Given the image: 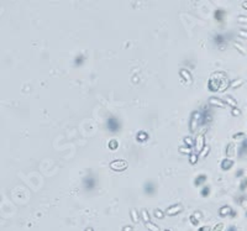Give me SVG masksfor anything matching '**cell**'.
Listing matches in <instances>:
<instances>
[{"instance_id":"cell-38","label":"cell","mask_w":247,"mask_h":231,"mask_svg":"<svg viewBox=\"0 0 247 231\" xmlns=\"http://www.w3.org/2000/svg\"><path fill=\"white\" fill-rule=\"evenodd\" d=\"M189 219H190V222H192L194 226H198V225H199V221H200V220H199V219H197L194 215H190V218H189Z\"/></svg>"},{"instance_id":"cell-7","label":"cell","mask_w":247,"mask_h":231,"mask_svg":"<svg viewBox=\"0 0 247 231\" xmlns=\"http://www.w3.org/2000/svg\"><path fill=\"white\" fill-rule=\"evenodd\" d=\"M212 40H214V43L218 46L220 50H225L226 48V37H225V35L216 34V35H214Z\"/></svg>"},{"instance_id":"cell-20","label":"cell","mask_w":247,"mask_h":231,"mask_svg":"<svg viewBox=\"0 0 247 231\" xmlns=\"http://www.w3.org/2000/svg\"><path fill=\"white\" fill-rule=\"evenodd\" d=\"M130 218H131V221L134 224H137L140 221V216H138V213L136 209H131L130 210Z\"/></svg>"},{"instance_id":"cell-8","label":"cell","mask_w":247,"mask_h":231,"mask_svg":"<svg viewBox=\"0 0 247 231\" xmlns=\"http://www.w3.org/2000/svg\"><path fill=\"white\" fill-rule=\"evenodd\" d=\"M194 147H195L197 152H200V151L205 147V135H204V134H199V135L195 137Z\"/></svg>"},{"instance_id":"cell-11","label":"cell","mask_w":247,"mask_h":231,"mask_svg":"<svg viewBox=\"0 0 247 231\" xmlns=\"http://www.w3.org/2000/svg\"><path fill=\"white\" fill-rule=\"evenodd\" d=\"M179 76L183 78V80H185L187 83H192L193 82V77H192L190 72L187 71V69H180L179 71Z\"/></svg>"},{"instance_id":"cell-44","label":"cell","mask_w":247,"mask_h":231,"mask_svg":"<svg viewBox=\"0 0 247 231\" xmlns=\"http://www.w3.org/2000/svg\"><path fill=\"white\" fill-rule=\"evenodd\" d=\"M241 176H243V170H238L236 172V177H241Z\"/></svg>"},{"instance_id":"cell-23","label":"cell","mask_w":247,"mask_h":231,"mask_svg":"<svg viewBox=\"0 0 247 231\" xmlns=\"http://www.w3.org/2000/svg\"><path fill=\"white\" fill-rule=\"evenodd\" d=\"M108 147H109V150H111V151H116V150L119 148V141H117L116 139H111V140L109 141V143H108Z\"/></svg>"},{"instance_id":"cell-21","label":"cell","mask_w":247,"mask_h":231,"mask_svg":"<svg viewBox=\"0 0 247 231\" xmlns=\"http://www.w3.org/2000/svg\"><path fill=\"white\" fill-rule=\"evenodd\" d=\"M85 62V56L84 54H78L76 58H74V65H77V67H80L82 64H84Z\"/></svg>"},{"instance_id":"cell-15","label":"cell","mask_w":247,"mask_h":231,"mask_svg":"<svg viewBox=\"0 0 247 231\" xmlns=\"http://www.w3.org/2000/svg\"><path fill=\"white\" fill-rule=\"evenodd\" d=\"M206 179H208L206 174H198L195 177V179H194V185L195 187H200V185H203L206 182Z\"/></svg>"},{"instance_id":"cell-4","label":"cell","mask_w":247,"mask_h":231,"mask_svg":"<svg viewBox=\"0 0 247 231\" xmlns=\"http://www.w3.org/2000/svg\"><path fill=\"white\" fill-rule=\"evenodd\" d=\"M83 185H84V188H85L87 190L94 189L95 185H97V179H95V177L91 176V174H88L87 177H84V179H83Z\"/></svg>"},{"instance_id":"cell-47","label":"cell","mask_w":247,"mask_h":231,"mask_svg":"<svg viewBox=\"0 0 247 231\" xmlns=\"http://www.w3.org/2000/svg\"><path fill=\"white\" fill-rule=\"evenodd\" d=\"M85 231H94V230H93L91 227H87V229H85Z\"/></svg>"},{"instance_id":"cell-35","label":"cell","mask_w":247,"mask_h":231,"mask_svg":"<svg viewBox=\"0 0 247 231\" xmlns=\"http://www.w3.org/2000/svg\"><path fill=\"white\" fill-rule=\"evenodd\" d=\"M234 46H235V48H237V50H238V52H241V53H246L245 47H243V46H241L238 42H235V43H234Z\"/></svg>"},{"instance_id":"cell-10","label":"cell","mask_w":247,"mask_h":231,"mask_svg":"<svg viewBox=\"0 0 247 231\" xmlns=\"http://www.w3.org/2000/svg\"><path fill=\"white\" fill-rule=\"evenodd\" d=\"M234 164H235L234 159H230V158H224V159L221 161V163H220V167H221V170H223V171H230V170L234 167Z\"/></svg>"},{"instance_id":"cell-14","label":"cell","mask_w":247,"mask_h":231,"mask_svg":"<svg viewBox=\"0 0 247 231\" xmlns=\"http://www.w3.org/2000/svg\"><path fill=\"white\" fill-rule=\"evenodd\" d=\"M221 82V80H220ZM220 82H218V80H214V79H209V82H208V89L210 90V91H219V84H220Z\"/></svg>"},{"instance_id":"cell-25","label":"cell","mask_w":247,"mask_h":231,"mask_svg":"<svg viewBox=\"0 0 247 231\" xmlns=\"http://www.w3.org/2000/svg\"><path fill=\"white\" fill-rule=\"evenodd\" d=\"M141 216H142V220H143L145 224H147V222L151 221V216H149V214H148V211H147L146 209H142V211H141Z\"/></svg>"},{"instance_id":"cell-43","label":"cell","mask_w":247,"mask_h":231,"mask_svg":"<svg viewBox=\"0 0 247 231\" xmlns=\"http://www.w3.org/2000/svg\"><path fill=\"white\" fill-rule=\"evenodd\" d=\"M225 231H237V227L236 226H234V225H231V226H229Z\"/></svg>"},{"instance_id":"cell-13","label":"cell","mask_w":247,"mask_h":231,"mask_svg":"<svg viewBox=\"0 0 247 231\" xmlns=\"http://www.w3.org/2000/svg\"><path fill=\"white\" fill-rule=\"evenodd\" d=\"M232 211H234V210L231 209V207H229V205H224V207L220 208V210H219V215H220L221 218L231 216V213H232Z\"/></svg>"},{"instance_id":"cell-19","label":"cell","mask_w":247,"mask_h":231,"mask_svg":"<svg viewBox=\"0 0 247 231\" xmlns=\"http://www.w3.org/2000/svg\"><path fill=\"white\" fill-rule=\"evenodd\" d=\"M136 139L138 142H143V141H147L148 140V134L146 131H138L137 135H136Z\"/></svg>"},{"instance_id":"cell-17","label":"cell","mask_w":247,"mask_h":231,"mask_svg":"<svg viewBox=\"0 0 247 231\" xmlns=\"http://www.w3.org/2000/svg\"><path fill=\"white\" fill-rule=\"evenodd\" d=\"M235 152H236V147H235V145H234L232 142H230V143L226 146V151H225V153H226L227 157H232V156L235 155Z\"/></svg>"},{"instance_id":"cell-33","label":"cell","mask_w":247,"mask_h":231,"mask_svg":"<svg viewBox=\"0 0 247 231\" xmlns=\"http://www.w3.org/2000/svg\"><path fill=\"white\" fill-rule=\"evenodd\" d=\"M224 224L223 222H219V224H216L214 227H212V231H223L224 230Z\"/></svg>"},{"instance_id":"cell-30","label":"cell","mask_w":247,"mask_h":231,"mask_svg":"<svg viewBox=\"0 0 247 231\" xmlns=\"http://www.w3.org/2000/svg\"><path fill=\"white\" fill-rule=\"evenodd\" d=\"M198 158H199L198 155L192 152V153L189 155V163H190V164H197V163H198Z\"/></svg>"},{"instance_id":"cell-32","label":"cell","mask_w":247,"mask_h":231,"mask_svg":"<svg viewBox=\"0 0 247 231\" xmlns=\"http://www.w3.org/2000/svg\"><path fill=\"white\" fill-rule=\"evenodd\" d=\"M232 139H234V140H236V141L243 140V139H245V134H243V132H236V134L232 136Z\"/></svg>"},{"instance_id":"cell-5","label":"cell","mask_w":247,"mask_h":231,"mask_svg":"<svg viewBox=\"0 0 247 231\" xmlns=\"http://www.w3.org/2000/svg\"><path fill=\"white\" fill-rule=\"evenodd\" d=\"M212 121V115L211 111L209 110L208 106L204 108V110L201 111V117H200V125H209Z\"/></svg>"},{"instance_id":"cell-31","label":"cell","mask_w":247,"mask_h":231,"mask_svg":"<svg viewBox=\"0 0 247 231\" xmlns=\"http://www.w3.org/2000/svg\"><path fill=\"white\" fill-rule=\"evenodd\" d=\"M238 36L247 40V28H240L238 30Z\"/></svg>"},{"instance_id":"cell-40","label":"cell","mask_w":247,"mask_h":231,"mask_svg":"<svg viewBox=\"0 0 247 231\" xmlns=\"http://www.w3.org/2000/svg\"><path fill=\"white\" fill-rule=\"evenodd\" d=\"M179 152H180V153H188V155L192 153V151L189 150V147H184V148L180 147V148H179Z\"/></svg>"},{"instance_id":"cell-29","label":"cell","mask_w":247,"mask_h":231,"mask_svg":"<svg viewBox=\"0 0 247 231\" xmlns=\"http://www.w3.org/2000/svg\"><path fill=\"white\" fill-rule=\"evenodd\" d=\"M199 153H200V157H201V158H205V157H206V156L210 153V146L205 145V147H204V148H203V150H201Z\"/></svg>"},{"instance_id":"cell-16","label":"cell","mask_w":247,"mask_h":231,"mask_svg":"<svg viewBox=\"0 0 247 231\" xmlns=\"http://www.w3.org/2000/svg\"><path fill=\"white\" fill-rule=\"evenodd\" d=\"M246 152H247V137H245V139L242 140V142H241V145H240V147H238L237 155L241 157V156H243Z\"/></svg>"},{"instance_id":"cell-46","label":"cell","mask_w":247,"mask_h":231,"mask_svg":"<svg viewBox=\"0 0 247 231\" xmlns=\"http://www.w3.org/2000/svg\"><path fill=\"white\" fill-rule=\"evenodd\" d=\"M242 8L247 10V2H242Z\"/></svg>"},{"instance_id":"cell-2","label":"cell","mask_w":247,"mask_h":231,"mask_svg":"<svg viewBox=\"0 0 247 231\" xmlns=\"http://www.w3.org/2000/svg\"><path fill=\"white\" fill-rule=\"evenodd\" d=\"M109 167H110V170L114 171V172H124V171L127 170L129 163H127L125 159H115V161L110 162Z\"/></svg>"},{"instance_id":"cell-48","label":"cell","mask_w":247,"mask_h":231,"mask_svg":"<svg viewBox=\"0 0 247 231\" xmlns=\"http://www.w3.org/2000/svg\"><path fill=\"white\" fill-rule=\"evenodd\" d=\"M246 218H247V210H246Z\"/></svg>"},{"instance_id":"cell-37","label":"cell","mask_w":247,"mask_h":231,"mask_svg":"<svg viewBox=\"0 0 247 231\" xmlns=\"http://www.w3.org/2000/svg\"><path fill=\"white\" fill-rule=\"evenodd\" d=\"M231 114H232V116H240V115H241V110H240L237 106H236V108H232Z\"/></svg>"},{"instance_id":"cell-41","label":"cell","mask_w":247,"mask_h":231,"mask_svg":"<svg viewBox=\"0 0 247 231\" xmlns=\"http://www.w3.org/2000/svg\"><path fill=\"white\" fill-rule=\"evenodd\" d=\"M198 231H211V227H210V226H208V225H206V226H201V227H200Z\"/></svg>"},{"instance_id":"cell-18","label":"cell","mask_w":247,"mask_h":231,"mask_svg":"<svg viewBox=\"0 0 247 231\" xmlns=\"http://www.w3.org/2000/svg\"><path fill=\"white\" fill-rule=\"evenodd\" d=\"M224 102H225V104H226V105H230L231 108H236V106H237V102H236V99H235V98H232V96H230V95H227V96L224 99Z\"/></svg>"},{"instance_id":"cell-36","label":"cell","mask_w":247,"mask_h":231,"mask_svg":"<svg viewBox=\"0 0 247 231\" xmlns=\"http://www.w3.org/2000/svg\"><path fill=\"white\" fill-rule=\"evenodd\" d=\"M209 194H210V187L206 185V187H204V188L201 189V195H203V196H208Z\"/></svg>"},{"instance_id":"cell-9","label":"cell","mask_w":247,"mask_h":231,"mask_svg":"<svg viewBox=\"0 0 247 231\" xmlns=\"http://www.w3.org/2000/svg\"><path fill=\"white\" fill-rule=\"evenodd\" d=\"M209 104L211 106H216V108H225L226 106L224 99H220L218 96H210L209 98Z\"/></svg>"},{"instance_id":"cell-6","label":"cell","mask_w":247,"mask_h":231,"mask_svg":"<svg viewBox=\"0 0 247 231\" xmlns=\"http://www.w3.org/2000/svg\"><path fill=\"white\" fill-rule=\"evenodd\" d=\"M182 211H183V205L179 204V203H177V204L171 205V207H168L166 209V215H168V216H175V215L180 214Z\"/></svg>"},{"instance_id":"cell-12","label":"cell","mask_w":247,"mask_h":231,"mask_svg":"<svg viewBox=\"0 0 247 231\" xmlns=\"http://www.w3.org/2000/svg\"><path fill=\"white\" fill-rule=\"evenodd\" d=\"M145 193L147 194V195H152V194H154V192H156V184H154L153 182H147L146 184H145Z\"/></svg>"},{"instance_id":"cell-34","label":"cell","mask_w":247,"mask_h":231,"mask_svg":"<svg viewBox=\"0 0 247 231\" xmlns=\"http://www.w3.org/2000/svg\"><path fill=\"white\" fill-rule=\"evenodd\" d=\"M246 189H247V178H243L242 182H241V184H240V190L243 192Z\"/></svg>"},{"instance_id":"cell-45","label":"cell","mask_w":247,"mask_h":231,"mask_svg":"<svg viewBox=\"0 0 247 231\" xmlns=\"http://www.w3.org/2000/svg\"><path fill=\"white\" fill-rule=\"evenodd\" d=\"M124 231H132V227L131 226H125V227H124Z\"/></svg>"},{"instance_id":"cell-1","label":"cell","mask_w":247,"mask_h":231,"mask_svg":"<svg viewBox=\"0 0 247 231\" xmlns=\"http://www.w3.org/2000/svg\"><path fill=\"white\" fill-rule=\"evenodd\" d=\"M200 117H201V113L195 110L190 115V121H189V131L190 132H195L198 130V127L200 126Z\"/></svg>"},{"instance_id":"cell-28","label":"cell","mask_w":247,"mask_h":231,"mask_svg":"<svg viewBox=\"0 0 247 231\" xmlns=\"http://www.w3.org/2000/svg\"><path fill=\"white\" fill-rule=\"evenodd\" d=\"M183 142L187 145V147H189V148L194 146V141H193V139H192L190 136H185V137L183 139Z\"/></svg>"},{"instance_id":"cell-26","label":"cell","mask_w":247,"mask_h":231,"mask_svg":"<svg viewBox=\"0 0 247 231\" xmlns=\"http://www.w3.org/2000/svg\"><path fill=\"white\" fill-rule=\"evenodd\" d=\"M164 215H166V213H163L161 209H156V210L153 211V216L156 218V219H160V220L164 219Z\"/></svg>"},{"instance_id":"cell-42","label":"cell","mask_w":247,"mask_h":231,"mask_svg":"<svg viewBox=\"0 0 247 231\" xmlns=\"http://www.w3.org/2000/svg\"><path fill=\"white\" fill-rule=\"evenodd\" d=\"M193 215H194V216H195V218H197V219H199V220H200V219H201V218H203V215H201V213H199V211H195V213H193Z\"/></svg>"},{"instance_id":"cell-22","label":"cell","mask_w":247,"mask_h":231,"mask_svg":"<svg viewBox=\"0 0 247 231\" xmlns=\"http://www.w3.org/2000/svg\"><path fill=\"white\" fill-rule=\"evenodd\" d=\"M214 17L216 21H224V17H225V11L224 10H216L214 13Z\"/></svg>"},{"instance_id":"cell-24","label":"cell","mask_w":247,"mask_h":231,"mask_svg":"<svg viewBox=\"0 0 247 231\" xmlns=\"http://www.w3.org/2000/svg\"><path fill=\"white\" fill-rule=\"evenodd\" d=\"M243 83H245V82H243V79L238 78V79L232 80V82L230 83V88H232V89H237V88H240V87H241Z\"/></svg>"},{"instance_id":"cell-39","label":"cell","mask_w":247,"mask_h":231,"mask_svg":"<svg viewBox=\"0 0 247 231\" xmlns=\"http://www.w3.org/2000/svg\"><path fill=\"white\" fill-rule=\"evenodd\" d=\"M237 21H238L240 24H247V16L240 15V16H237Z\"/></svg>"},{"instance_id":"cell-3","label":"cell","mask_w":247,"mask_h":231,"mask_svg":"<svg viewBox=\"0 0 247 231\" xmlns=\"http://www.w3.org/2000/svg\"><path fill=\"white\" fill-rule=\"evenodd\" d=\"M106 127H108L109 131H111V132H117V131L120 130V127H121V122L119 121L117 117L109 116L108 120H106Z\"/></svg>"},{"instance_id":"cell-27","label":"cell","mask_w":247,"mask_h":231,"mask_svg":"<svg viewBox=\"0 0 247 231\" xmlns=\"http://www.w3.org/2000/svg\"><path fill=\"white\" fill-rule=\"evenodd\" d=\"M145 226L149 230V231H160V227L156 225V224H153L152 221H149V222H147V224H145Z\"/></svg>"},{"instance_id":"cell-49","label":"cell","mask_w":247,"mask_h":231,"mask_svg":"<svg viewBox=\"0 0 247 231\" xmlns=\"http://www.w3.org/2000/svg\"><path fill=\"white\" fill-rule=\"evenodd\" d=\"M166 231H171V230H166Z\"/></svg>"}]
</instances>
